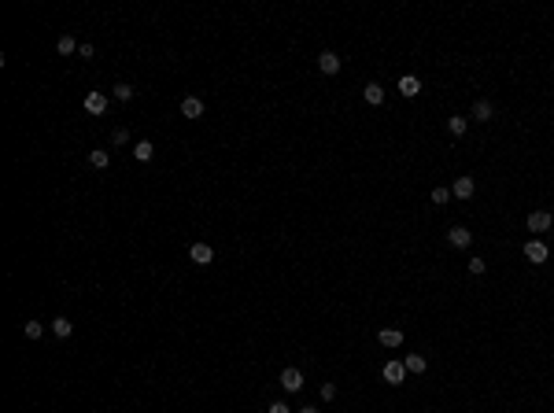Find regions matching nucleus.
<instances>
[{
	"label": "nucleus",
	"instance_id": "f257e3e1",
	"mask_svg": "<svg viewBox=\"0 0 554 413\" xmlns=\"http://www.w3.org/2000/svg\"><path fill=\"white\" fill-rule=\"evenodd\" d=\"M396 96H399V100H406V104L421 100V96H425V81H421V74L403 71V74L396 78Z\"/></svg>",
	"mask_w": 554,
	"mask_h": 413
},
{
	"label": "nucleus",
	"instance_id": "f03ea898",
	"mask_svg": "<svg viewBox=\"0 0 554 413\" xmlns=\"http://www.w3.org/2000/svg\"><path fill=\"white\" fill-rule=\"evenodd\" d=\"M521 258H525L529 266H547V262H550V244L543 237H525V240H521Z\"/></svg>",
	"mask_w": 554,
	"mask_h": 413
},
{
	"label": "nucleus",
	"instance_id": "7ed1b4c3",
	"mask_svg": "<svg viewBox=\"0 0 554 413\" xmlns=\"http://www.w3.org/2000/svg\"><path fill=\"white\" fill-rule=\"evenodd\" d=\"M358 96H363V104H366L370 111H381V107L388 104V89H384L381 74H377V78H366L363 85H358Z\"/></svg>",
	"mask_w": 554,
	"mask_h": 413
},
{
	"label": "nucleus",
	"instance_id": "20e7f679",
	"mask_svg": "<svg viewBox=\"0 0 554 413\" xmlns=\"http://www.w3.org/2000/svg\"><path fill=\"white\" fill-rule=\"evenodd\" d=\"M451 196H454V203H473L477 200V177L473 174H466V170H459V174H451Z\"/></svg>",
	"mask_w": 554,
	"mask_h": 413
},
{
	"label": "nucleus",
	"instance_id": "39448f33",
	"mask_svg": "<svg viewBox=\"0 0 554 413\" xmlns=\"http://www.w3.org/2000/svg\"><path fill=\"white\" fill-rule=\"evenodd\" d=\"M550 229H554V214H550L547 207L525 210V233H529V237H547Z\"/></svg>",
	"mask_w": 554,
	"mask_h": 413
},
{
	"label": "nucleus",
	"instance_id": "423d86ee",
	"mask_svg": "<svg viewBox=\"0 0 554 413\" xmlns=\"http://www.w3.org/2000/svg\"><path fill=\"white\" fill-rule=\"evenodd\" d=\"M314 67H318L322 78H329V81H333V78L344 74V56H340L336 48H322V52L314 56Z\"/></svg>",
	"mask_w": 554,
	"mask_h": 413
},
{
	"label": "nucleus",
	"instance_id": "0eeeda50",
	"mask_svg": "<svg viewBox=\"0 0 554 413\" xmlns=\"http://www.w3.org/2000/svg\"><path fill=\"white\" fill-rule=\"evenodd\" d=\"M277 388H281L285 395H303L307 391V373L300 366H285L281 373H277Z\"/></svg>",
	"mask_w": 554,
	"mask_h": 413
},
{
	"label": "nucleus",
	"instance_id": "6e6552de",
	"mask_svg": "<svg viewBox=\"0 0 554 413\" xmlns=\"http://www.w3.org/2000/svg\"><path fill=\"white\" fill-rule=\"evenodd\" d=\"M373 340H377L381 351H403V347H406V333L396 328V325H381L377 333H373Z\"/></svg>",
	"mask_w": 554,
	"mask_h": 413
},
{
	"label": "nucleus",
	"instance_id": "1a4fd4ad",
	"mask_svg": "<svg viewBox=\"0 0 554 413\" xmlns=\"http://www.w3.org/2000/svg\"><path fill=\"white\" fill-rule=\"evenodd\" d=\"M406 366H403V358H384L381 361V384H388V388H403L406 384Z\"/></svg>",
	"mask_w": 554,
	"mask_h": 413
},
{
	"label": "nucleus",
	"instance_id": "9d476101",
	"mask_svg": "<svg viewBox=\"0 0 554 413\" xmlns=\"http://www.w3.org/2000/svg\"><path fill=\"white\" fill-rule=\"evenodd\" d=\"M469 122L473 126H492L495 122V100L492 96H477V100L469 104Z\"/></svg>",
	"mask_w": 554,
	"mask_h": 413
},
{
	"label": "nucleus",
	"instance_id": "9b49d317",
	"mask_svg": "<svg viewBox=\"0 0 554 413\" xmlns=\"http://www.w3.org/2000/svg\"><path fill=\"white\" fill-rule=\"evenodd\" d=\"M444 240H447L451 251H469V247L477 244V237H473V229H469V225H447Z\"/></svg>",
	"mask_w": 554,
	"mask_h": 413
},
{
	"label": "nucleus",
	"instance_id": "f8f14e48",
	"mask_svg": "<svg viewBox=\"0 0 554 413\" xmlns=\"http://www.w3.org/2000/svg\"><path fill=\"white\" fill-rule=\"evenodd\" d=\"M469 129H473V122H469L466 111H451L447 119H444V133H447L451 140H466Z\"/></svg>",
	"mask_w": 554,
	"mask_h": 413
},
{
	"label": "nucleus",
	"instance_id": "ddd939ff",
	"mask_svg": "<svg viewBox=\"0 0 554 413\" xmlns=\"http://www.w3.org/2000/svg\"><path fill=\"white\" fill-rule=\"evenodd\" d=\"M399 358H403V366H406V373H411V376H425L429 373V358L421 354V351H406Z\"/></svg>",
	"mask_w": 554,
	"mask_h": 413
},
{
	"label": "nucleus",
	"instance_id": "4468645a",
	"mask_svg": "<svg viewBox=\"0 0 554 413\" xmlns=\"http://www.w3.org/2000/svg\"><path fill=\"white\" fill-rule=\"evenodd\" d=\"M451 203H454L451 185H440V181H436V185L429 188V207H436V210H447Z\"/></svg>",
	"mask_w": 554,
	"mask_h": 413
},
{
	"label": "nucleus",
	"instance_id": "2eb2a0df",
	"mask_svg": "<svg viewBox=\"0 0 554 413\" xmlns=\"http://www.w3.org/2000/svg\"><path fill=\"white\" fill-rule=\"evenodd\" d=\"M86 107L89 114H107V107H111V100H107V92H100V89H93V92H86Z\"/></svg>",
	"mask_w": 554,
	"mask_h": 413
},
{
	"label": "nucleus",
	"instance_id": "dca6fc26",
	"mask_svg": "<svg viewBox=\"0 0 554 413\" xmlns=\"http://www.w3.org/2000/svg\"><path fill=\"white\" fill-rule=\"evenodd\" d=\"M189 258L196 262V266H211V262H215V247L200 240V244H192V247H189Z\"/></svg>",
	"mask_w": 554,
	"mask_h": 413
},
{
	"label": "nucleus",
	"instance_id": "f3484780",
	"mask_svg": "<svg viewBox=\"0 0 554 413\" xmlns=\"http://www.w3.org/2000/svg\"><path fill=\"white\" fill-rule=\"evenodd\" d=\"M182 114H185V119H204L207 104L200 100V96H185V100H182Z\"/></svg>",
	"mask_w": 554,
	"mask_h": 413
},
{
	"label": "nucleus",
	"instance_id": "a211bd4d",
	"mask_svg": "<svg viewBox=\"0 0 554 413\" xmlns=\"http://www.w3.org/2000/svg\"><path fill=\"white\" fill-rule=\"evenodd\" d=\"M336 395H340V384H336V380H322V384H318V399H322L325 406L336 402Z\"/></svg>",
	"mask_w": 554,
	"mask_h": 413
},
{
	"label": "nucleus",
	"instance_id": "6ab92c4d",
	"mask_svg": "<svg viewBox=\"0 0 554 413\" xmlns=\"http://www.w3.org/2000/svg\"><path fill=\"white\" fill-rule=\"evenodd\" d=\"M466 273H469V277H484V273H488V258H484V255H469V258H466Z\"/></svg>",
	"mask_w": 554,
	"mask_h": 413
},
{
	"label": "nucleus",
	"instance_id": "aec40b11",
	"mask_svg": "<svg viewBox=\"0 0 554 413\" xmlns=\"http://www.w3.org/2000/svg\"><path fill=\"white\" fill-rule=\"evenodd\" d=\"M129 152H134V159H137V162H148V159L155 155V144H152V140H137L134 148H129Z\"/></svg>",
	"mask_w": 554,
	"mask_h": 413
},
{
	"label": "nucleus",
	"instance_id": "412c9836",
	"mask_svg": "<svg viewBox=\"0 0 554 413\" xmlns=\"http://www.w3.org/2000/svg\"><path fill=\"white\" fill-rule=\"evenodd\" d=\"M89 167L93 170H107L111 167V155L104 152V148H96V152H89Z\"/></svg>",
	"mask_w": 554,
	"mask_h": 413
},
{
	"label": "nucleus",
	"instance_id": "4be33fe9",
	"mask_svg": "<svg viewBox=\"0 0 554 413\" xmlns=\"http://www.w3.org/2000/svg\"><path fill=\"white\" fill-rule=\"evenodd\" d=\"M111 96H115V100H122V104H129V100H134V96H137V89L129 85V81H119V85L111 89Z\"/></svg>",
	"mask_w": 554,
	"mask_h": 413
},
{
	"label": "nucleus",
	"instance_id": "5701e85b",
	"mask_svg": "<svg viewBox=\"0 0 554 413\" xmlns=\"http://www.w3.org/2000/svg\"><path fill=\"white\" fill-rule=\"evenodd\" d=\"M78 48H81V44H78V41H74L71 34H63V37L56 41V52H59V56H74Z\"/></svg>",
	"mask_w": 554,
	"mask_h": 413
},
{
	"label": "nucleus",
	"instance_id": "b1692460",
	"mask_svg": "<svg viewBox=\"0 0 554 413\" xmlns=\"http://www.w3.org/2000/svg\"><path fill=\"white\" fill-rule=\"evenodd\" d=\"M74 333V325H71V318H56L52 321V336H59V340H67Z\"/></svg>",
	"mask_w": 554,
	"mask_h": 413
},
{
	"label": "nucleus",
	"instance_id": "393cba45",
	"mask_svg": "<svg viewBox=\"0 0 554 413\" xmlns=\"http://www.w3.org/2000/svg\"><path fill=\"white\" fill-rule=\"evenodd\" d=\"M23 336H26V340H41V336H45V325H41V321H26V325H23Z\"/></svg>",
	"mask_w": 554,
	"mask_h": 413
},
{
	"label": "nucleus",
	"instance_id": "a878e982",
	"mask_svg": "<svg viewBox=\"0 0 554 413\" xmlns=\"http://www.w3.org/2000/svg\"><path fill=\"white\" fill-rule=\"evenodd\" d=\"M111 144H119V148H122V144H129V129H122V126H119L115 133H111Z\"/></svg>",
	"mask_w": 554,
	"mask_h": 413
},
{
	"label": "nucleus",
	"instance_id": "bb28decb",
	"mask_svg": "<svg viewBox=\"0 0 554 413\" xmlns=\"http://www.w3.org/2000/svg\"><path fill=\"white\" fill-rule=\"evenodd\" d=\"M266 413H296V409H288V402L277 399V402H270V406H266Z\"/></svg>",
	"mask_w": 554,
	"mask_h": 413
},
{
	"label": "nucleus",
	"instance_id": "cd10ccee",
	"mask_svg": "<svg viewBox=\"0 0 554 413\" xmlns=\"http://www.w3.org/2000/svg\"><path fill=\"white\" fill-rule=\"evenodd\" d=\"M78 56H81V59H93V56H96V48H93V44L86 41V44H81V48H78Z\"/></svg>",
	"mask_w": 554,
	"mask_h": 413
},
{
	"label": "nucleus",
	"instance_id": "c85d7f7f",
	"mask_svg": "<svg viewBox=\"0 0 554 413\" xmlns=\"http://www.w3.org/2000/svg\"><path fill=\"white\" fill-rule=\"evenodd\" d=\"M296 413H322V409H318V402H303Z\"/></svg>",
	"mask_w": 554,
	"mask_h": 413
}]
</instances>
